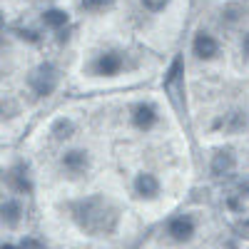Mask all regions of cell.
I'll return each instance as SVG.
<instances>
[{"label": "cell", "instance_id": "obj_13", "mask_svg": "<svg viewBox=\"0 0 249 249\" xmlns=\"http://www.w3.org/2000/svg\"><path fill=\"white\" fill-rule=\"evenodd\" d=\"M70 132H72V122L60 120V122L55 124V135H57V137H70Z\"/></svg>", "mask_w": 249, "mask_h": 249}, {"label": "cell", "instance_id": "obj_2", "mask_svg": "<svg viewBox=\"0 0 249 249\" xmlns=\"http://www.w3.org/2000/svg\"><path fill=\"white\" fill-rule=\"evenodd\" d=\"M30 85H33V90L40 95V97H45V95H50L53 90H55V85H57V72H55V68L53 65H40L33 75H30Z\"/></svg>", "mask_w": 249, "mask_h": 249}, {"label": "cell", "instance_id": "obj_7", "mask_svg": "<svg viewBox=\"0 0 249 249\" xmlns=\"http://www.w3.org/2000/svg\"><path fill=\"white\" fill-rule=\"evenodd\" d=\"M135 190H137L140 197H155L157 190H160V184H157V179L152 175H140L135 179Z\"/></svg>", "mask_w": 249, "mask_h": 249}, {"label": "cell", "instance_id": "obj_17", "mask_svg": "<svg viewBox=\"0 0 249 249\" xmlns=\"http://www.w3.org/2000/svg\"><path fill=\"white\" fill-rule=\"evenodd\" d=\"M242 48H244V53H247V55H249V35H247V37H244V43H242Z\"/></svg>", "mask_w": 249, "mask_h": 249}, {"label": "cell", "instance_id": "obj_12", "mask_svg": "<svg viewBox=\"0 0 249 249\" xmlns=\"http://www.w3.org/2000/svg\"><path fill=\"white\" fill-rule=\"evenodd\" d=\"M13 182H15V187L20 192H30V182H28V177H25V170L23 167H18L15 172H13Z\"/></svg>", "mask_w": 249, "mask_h": 249}, {"label": "cell", "instance_id": "obj_9", "mask_svg": "<svg viewBox=\"0 0 249 249\" xmlns=\"http://www.w3.org/2000/svg\"><path fill=\"white\" fill-rule=\"evenodd\" d=\"M62 164H65L70 172H82L88 167V157H85V152L72 150V152H68L65 157H62Z\"/></svg>", "mask_w": 249, "mask_h": 249}, {"label": "cell", "instance_id": "obj_15", "mask_svg": "<svg viewBox=\"0 0 249 249\" xmlns=\"http://www.w3.org/2000/svg\"><path fill=\"white\" fill-rule=\"evenodd\" d=\"M142 5L147 10H152V13H157V10H162L164 5H167V0H142Z\"/></svg>", "mask_w": 249, "mask_h": 249}, {"label": "cell", "instance_id": "obj_19", "mask_svg": "<svg viewBox=\"0 0 249 249\" xmlns=\"http://www.w3.org/2000/svg\"><path fill=\"white\" fill-rule=\"evenodd\" d=\"M0 28H3V15H0Z\"/></svg>", "mask_w": 249, "mask_h": 249}, {"label": "cell", "instance_id": "obj_11", "mask_svg": "<svg viewBox=\"0 0 249 249\" xmlns=\"http://www.w3.org/2000/svg\"><path fill=\"white\" fill-rule=\"evenodd\" d=\"M43 23L48 25V28H62L68 23V15L62 13V10H48L45 15H43Z\"/></svg>", "mask_w": 249, "mask_h": 249}, {"label": "cell", "instance_id": "obj_10", "mask_svg": "<svg viewBox=\"0 0 249 249\" xmlns=\"http://www.w3.org/2000/svg\"><path fill=\"white\" fill-rule=\"evenodd\" d=\"M234 167V157L232 152H217L214 160H212V172L214 175H227V172H232Z\"/></svg>", "mask_w": 249, "mask_h": 249}, {"label": "cell", "instance_id": "obj_8", "mask_svg": "<svg viewBox=\"0 0 249 249\" xmlns=\"http://www.w3.org/2000/svg\"><path fill=\"white\" fill-rule=\"evenodd\" d=\"M0 219H3L8 227H15L20 222V204L15 199H8L0 204Z\"/></svg>", "mask_w": 249, "mask_h": 249}, {"label": "cell", "instance_id": "obj_18", "mask_svg": "<svg viewBox=\"0 0 249 249\" xmlns=\"http://www.w3.org/2000/svg\"><path fill=\"white\" fill-rule=\"evenodd\" d=\"M0 249H15L13 244H3V247H0Z\"/></svg>", "mask_w": 249, "mask_h": 249}, {"label": "cell", "instance_id": "obj_14", "mask_svg": "<svg viewBox=\"0 0 249 249\" xmlns=\"http://www.w3.org/2000/svg\"><path fill=\"white\" fill-rule=\"evenodd\" d=\"M110 3H115V0H82V5H85L88 10H100V8H105Z\"/></svg>", "mask_w": 249, "mask_h": 249}, {"label": "cell", "instance_id": "obj_20", "mask_svg": "<svg viewBox=\"0 0 249 249\" xmlns=\"http://www.w3.org/2000/svg\"><path fill=\"white\" fill-rule=\"evenodd\" d=\"M244 227H247V230H249V219H247V224H244Z\"/></svg>", "mask_w": 249, "mask_h": 249}, {"label": "cell", "instance_id": "obj_3", "mask_svg": "<svg viewBox=\"0 0 249 249\" xmlns=\"http://www.w3.org/2000/svg\"><path fill=\"white\" fill-rule=\"evenodd\" d=\"M192 48H195V55L199 60H210V57L217 55V40L212 35H207V33H199L195 37V45Z\"/></svg>", "mask_w": 249, "mask_h": 249}, {"label": "cell", "instance_id": "obj_4", "mask_svg": "<svg viewBox=\"0 0 249 249\" xmlns=\"http://www.w3.org/2000/svg\"><path fill=\"white\" fill-rule=\"evenodd\" d=\"M170 234L177 239V242H187L192 234H195V222L190 217H177L170 222Z\"/></svg>", "mask_w": 249, "mask_h": 249}, {"label": "cell", "instance_id": "obj_6", "mask_svg": "<svg viewBox=\"0 0 249 249\" xmlns=\"http://www.w3.org/2000/svg\"><path fill=\"white\" fill-rule=\"evenodd\" d=\"M132 120H135V124H137L140 130H150L152 124L157 122V112H155L152 105H137Z\"/></svg>", "mask_w": 249, "mask_h": 249}, {"label": "cell", "instance_id": "obj_5", "mask_svg": "<svg viewBox=\"0 0 249 249\" xmlns=\"http://www.w3.org/2000/svg\"><path fill=\"white\" fill-rule=\"evenodd\" d=\"M120 68H122V57L117 53H105L95 62V70L100 75H115V72H120Z\"/></svg>", "mask_w": 249, "mask_h": 249}, {"label": "cell", "instance_id": "obj_16", "mask_svg": "<svg viewBox=\"0 0 249 249\" xmlns=\"http://www.w3.org/2000/svg\"><path fill=\"white\" fill-rule=\"evenodd\" d=\"M20 249H45V244H43V242H37V239H23Z\"/></svg>", "mask_w": 249, "mask_h": 249}, {"label": "cell", "instance_id": "obj_1", "mask_svg": "<svg viewBox=\"0 0 249 249\" xmlns=\"http://www.w3.org/2000/svg\"><path fill=\"white\" fill-rule=\"evenodd\" d=\"M72 212H75V222L85 232H90L92 237L112 234L115 227H117V219H120L117 207L102 195H95V197H88V199L77 202Z\"/></svg>", "mask_w": 249, "mask_h": 249}]
</instances>
